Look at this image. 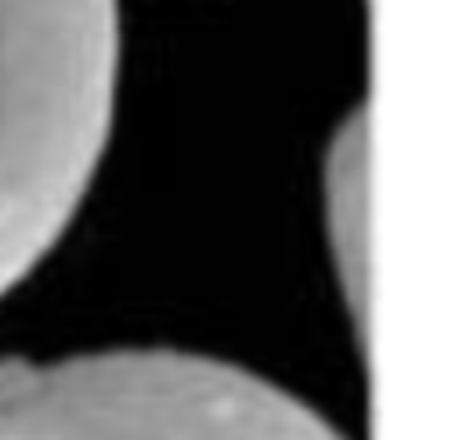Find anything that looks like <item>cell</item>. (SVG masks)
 <instances>
[{"instance_id":"cell-1","label":"cell","mask_w":462,"mask_h":440,"mask_svg":"<svg viewBox=\"0 0 462 440\" xmlns=\"http://www.w3.org/2000/svg\"><path fill=\"white\" fill-rule=\"evenodd\" d=\"M119 0H0V296L72 220L108 141Z\"/></svg>"},{"instance_id":"cell-2","label":"cell","mask_w":462,"mask_h":440,"mask_svg":"<svg viewBox=\"0 0 462 440\" xmlns=\"http://www.w3.org/2000/svg\"><path fill=\"white\" fill-rule=\"evenodd\" d=\"M0 440H343L321 415L235 364L105 350L0 368Z\"/></svg>"}]
</instances>
